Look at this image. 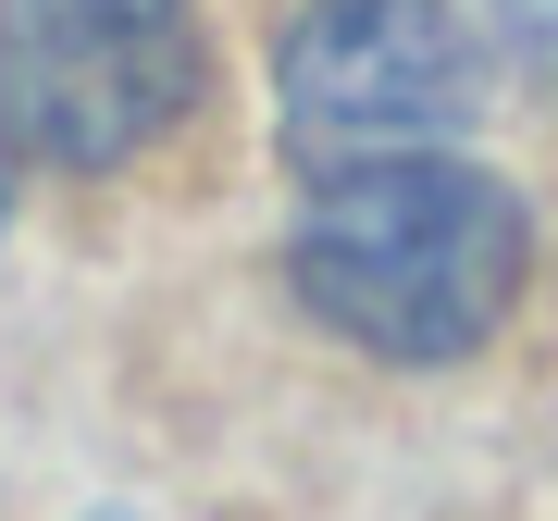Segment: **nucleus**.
Instances as JSON below:
<instances>
[{
    "instance_id": "f257e3e1",
    "label": "nucleus",
    "mask_w": 558,
    "mask_h": 521,
    "mask_svg": "<svg viewBox=\"0 0 558 521\" xmlns=\"http://www.w3.org/2000/svg\"><path fill=\"white\" fill-rule=\"evenodd\" d=\"M521 274H534V223L459 149L311 174V211L286 237L299 311L373 361H472L509 323Z\"/></svg>"
},
{
    "instance_id": "f03ea898",
    "label": "nucleus",
    "mask_w": 558,
    "mask_h": 521,
    "mask_svg": "<svg viewBox=\"0 0 558 521\" xmlns=\"http://www.w3.org/2000/svg\"><path fill=\"white\" fill-rule=\"evenodd\" d=\"M472 100H484V62L447 0H311L274 50V124L299 174L422 161L472 124Z\"/></svg>"
},
{
    "instance_id": "7ed1b4c3",
    "label": "nucleus",
    "mask_w": 558,
    "mask_h": 521,
    "mask_svg": "<svg viewBox=\"0 0 558 521\" xmlns=\"http://www.w3.org/2000/svg\"><path fill=\"white\" fill-rule=\"evenodd\" d=\"M199 100V0H0V124L62 174H124Z\"/></svg>"
},
{
    "instance_id": "20e7f679",
    "label": "nucleus",
    "mask_w": 558,
    "mask_h": 521,
    "mask_svg": "<svg viewBox=\"0 0 558 521\" xmlns=\"http://www.w3.org/2000/svg\"><path fill=\"white\" fill-rule=\"evenodd\" d=\"M497 25H509V50L558 87V0H497Z\"/></svg>"
},
{
    "instance_id": "39448f33",
    "label": "nucleus",
    "mask_w": 558,
    "mask_h": 521,
    "mask_svg": "<svg viewBox=\"0 0 558 521\" xmlns=\"http://www.w3.org/2000/svg\"><path fill=\"white\" fill-rule=\"evenodd\" d=\"M0 211H13V124H0Z\"/></svg>"
},
{
    "instance_id": "423d86ee",
    "label": "nucleus",
    "mask_w": 558,
    "mask_h": 521,
    "mask_svg": "<svg viewBox=\"0 0 558 521\" xmlns=\"http://www.w3.org/2000/svg\"><path fill=\"white\" fill-rule=\"evenodd\" d=\"M100 521H137V509H100Z\"/></svg>"
}]
</instances>
